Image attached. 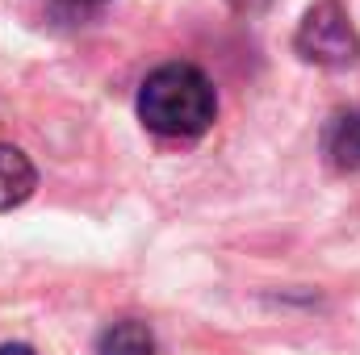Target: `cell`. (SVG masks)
Instances as JSON below:
<instances>
[{"instance_id":"obj_1","label":"cell","mask_w":360,"mask_h":355,"mask_svg":"<svg viewBox=\"0 0 360 355\" xmlns=\"http://www.w3.org/2000/svg\"><path fill=\"white\" fill-rule=\"evenodd\" d=\"M139 117L160 138H201L218 117V96L193 63H164L139 88Z\"/></svg>"},{"instance_id":"obj_5","label":"cell","mask_w":360,"mask_h":355,"mask_svg":"<svg viewBox=\"0 0 360 355\" xmlns=\"http://www.w3.org/2000/svg\"><path fill=\"white\" fill-rule=\"evenodd\" d=\"M155 335H151V326L147 322H134V318H126V322H113L105 335H101V355H155Z\"/></svg>"},{"instance_id":"obj_4","label":"cell","mask_w":360,"mask_h":355,"mask_svg":"<svg viewBox=\"0 0 360 355\" xmlns=\"http://www.w3.org/2000/svg\"><path fill=\"white\" fill-rule=\"evenodd\" d=\"M323 147H327V159L340 172H360V113H340L327 126Z\"/></svg>"},{"instance_id":"obj_7","label":"cell","mask_w":360,"mask_h":355,"mask_svg":"<svg viewBox=\"0 0 360 355\" xmlns=\"http://www.w3.org/2000/svg\"><path fill=\"white\" fill-rule=\"evenodd\" d=\"M76 4H101V0H76Z\"/></svg>"},{"instance_id":"obj_2","label":"cell","mask_w":360,"mask_h":355,"mask_svg":"<svg viewBox=\"0 0 360 355\" xmlns=\"http://www.w3.org/2000/svg\"><path fill=\"white\" fill-rule=\"evenodd\" d=\"M293 51L314 67H348L356 59V29L348 21V8L340 0H319L302 17L293 34Z\"/></svg>"},{"instance_id":"obj_3","label":"cell","mask_w":360,"mask_h":355,"mask_svg":"<svg viewBox=\"0 0 360 355\" xmlns=\"http://www.w3.org/2000/svg\"><path fill=\"white\" fill-rule=\"evenodd\" d=\"M34 184H38L34 163L17 147H4L0 142V213L13 209V205H21V201H30Z\"/></svg>"},{"instance_id":"obj_6","label":"cell","mask_w":360,"mask_h":355,"mask_svg":"<svg viewBox=\"0 0 360 355\" xmlns=\"http://www.w3.org/2000/svg\"><path fill=\"white\" fill-rule=\"evenodd\" d=\"M0 355H34L30 347H0Z\"/></svg>"}]
</instances>
